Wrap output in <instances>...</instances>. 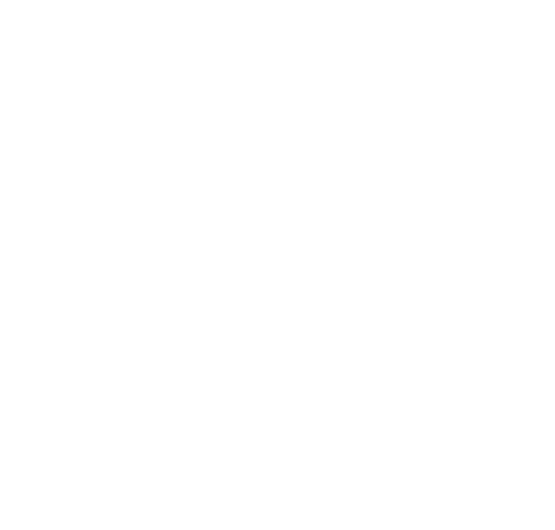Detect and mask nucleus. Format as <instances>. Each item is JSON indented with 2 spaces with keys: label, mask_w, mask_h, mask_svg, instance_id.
<instances>
[]
</instances>
